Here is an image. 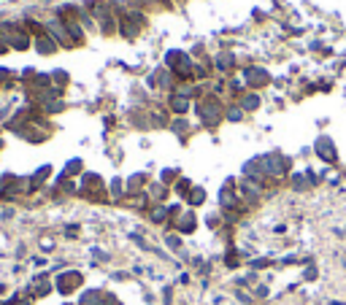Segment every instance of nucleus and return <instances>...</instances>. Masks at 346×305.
<instances>
[{"label": "nucleus", "mask_w": 346, "mask_h": 305, "mask_svg": "<svg viewBox=\"0 0 346 305\" xmlns=\"http://www.w3.org/2000/svg\"><path fill=\"white\" fill-rule=\"evenodd\" d=\"M316 152H319V157L325 159V162H333V159H336V149H333V143L327 141V138H319V143H316Z\"/></svg>", "instance_id": "2"}, {"label": "nucleus", "mask_w": 346, "mask_h": 305, "mask_svg": "<svg viewBox=\"0 0 346 305\" xmlns=\"http://www.w3.org/2000/svg\"><path fill=\"white\" fill-rule=\"evenodd\" d=\"M178 227L187 229V232H192V229H195V216L192 214H184V219L178 222Z\"/></svg>", "instance_id": "4"}, {"label": "nucleus", "mask_w": 346, "mask_h": 305, "mask_svg": "<svg viewBox=\"0 0 346 305\" xmlns=\"http://www.w3.org/2000/svg\"><path fill=\"white\" fill-rule=\"evenodd\" d=\"M103 295L100 292H95V289H86L82 297H79V305H103Z\"/></svg>", "instance_id": "3"}, {"label": "nucleus", "mask_w": 346, "mask_h": 305, "mask_svg": "<svg viewBox=\"0 0 346 305\" xmlns=\"http://www.w3.org/2000/svg\"><path fill=\"white\" fill-rule=\"evenodd\" d=\"M203 189H195V192H192V197H189V203H192V205H200V203H203Z\"/></svg>", "instance_id": "5"}, {"label": "nucleus", "mask_w": 346, "mask_h": 305, "mask_svg": "<svg viewBox=\"0 0 346 305\" xmlns=\"http://www.w3.org/2000/svg\"><path fill=\"white\" fill-rule=\"evenodd\" d=\"M152 219H154V222H163V219H165V208H154Z\"/></svg>", "instance_id": "6"}, {"label": "nucleus", "mask_w": 346, "mask_h": 305, "mask_svg": "<svg viewBox=\"0 0 346 305\" xmlns=\"http://www.w3.org/2000/svg\"><path fill=\"white\" fill-rule=\"evenodd\" d=\"M65 305H68V303H65Z\"/></svg>", "instance_id": "8"}, {"label": "nucleus", "mask_w": 346, "mask_h": 305, "mask_svg": "<svg viewBox=\"0 0 346 305\" xmlns=\"http://www.w3.org/2000/svg\"><path fill=\"white\" fill-rule=\"evenodd\" d=\"M82 284V273H65V275H60L57 278V292H62V295H71L76 286Z\"/></svg>", "instance_id": "1"}, {"label": "nucleus", "mask_w": 346, "mask_h": 305, "mask_svg": "<svg viewBox=\"0 0 346 305\" xmlns=\"http://www.w3.org/2000/svg\"><path fill=\"white\" fill-rule=\"evenodd\" d=\"M22 305H33V303H30V300H25V303H22Z\"/></svg>", "instance_id": "7"}]
</instances>
